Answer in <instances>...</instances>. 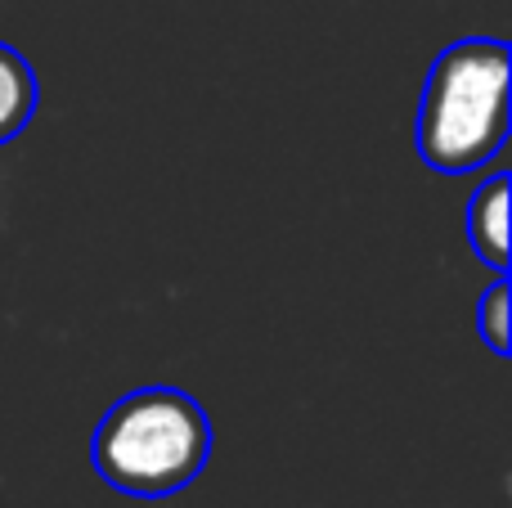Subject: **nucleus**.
<instances>
[{"mask_svg": "<svg viewBox=\"0 0 512 508\" xmlns=\"http://www.w3.org/2000/svg\"><path fill=\"white\" fill-rule=\"evenodd\" d=\"M468 239L477 257L508 270V171H495L468 203Z\"/></svg>", "mask_w": 512, "mask_h": 508, "instance_id": "nucleus-3", "label": "nucleus"}, {"mask_svg": "<svg viewBox=\"0 0 512 508\" xmlns=\"http://www.w3.org/2000/svg\"><path fill=\"white\" fill-rule=\"evenodd\" d=\"M36 113V72L14 45L0 41V144H9Z\"/></svg>", "mask_w": 512, "mask_h": 508, "instance_id": "nucleus-4", "label": "nucleus"}, {"mask_svg": "<svg viewBox=\"0 0 512 508\" xmlns=\"http://www.w3.org/2000/svg\"><path fill=\"white\" fill-rule=\"evenodd\" d=\"M508 140V45L499 36L454 41L427 72L418 153L432 171H477Z\"/></svg>", "mask_w": 512, "mask_h": 508, "instance_id": "nucleus-2", "label": "nucleus"}, {"mask_svg": "<svg viewBox=\"0 0 512 508\" xmlns=\"http://www.w3.org/2000/svg\"><path fill=\"white\" fill-rule=\"evenodd\" d=\"M90 455L108 486L140 500H162L185 491L207 468L212 423L194 396L176 387H140L99 419Z\"/></svg>", "mask_w": 512, "mask_h": 508, "instance_id": "nucleus-1", "label": "nucleus"}, {"mask_svg": "<svg viewBox=\"0 0 512 508\" xmlns=\"http://www.w3.org/2000/svg\"><path fill=\"white\" fill-rule=\"evenodd\" d=\"M481 333H486L490 351L495 356H508L512 351V320H508V279H495L481 302Z\"/></svg>", "mask_w": 512, "mask_h": 508, "instance_id": "nucleus-5", "label": "nucleus"}]
</instances>
